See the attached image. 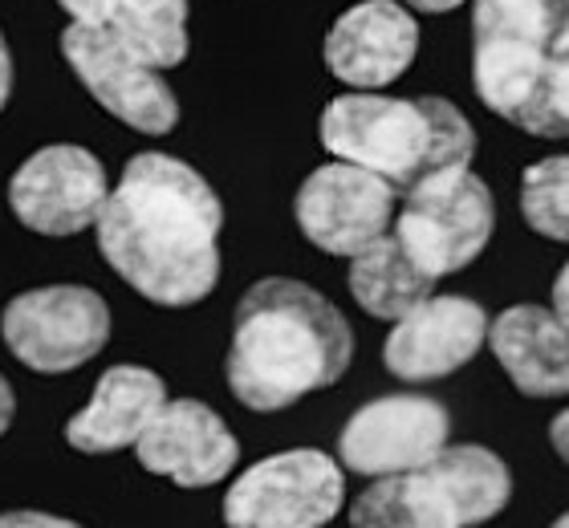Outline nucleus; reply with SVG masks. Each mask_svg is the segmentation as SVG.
Instances as JSON below:
<instances>
[{"label": "nucleus", "instance_id": "1", "mask_svg": "<svg viewBox=\"0 0 569 528\" xmlns=\"http://www.w3.org/2000/svg\"><path fill=\"white\" fill-rule=\"evenodd\" d=\"M94 228L110 269L154 306H200L220 281L224 203L196 167L171 155H134Z\"/></svg>", "mask_w": 569, "mask_h": 528}, {"label": "nucleus", "instance_id": "2", "mask_svg": "<svg viewBox=\"0 0 569 528\" xmlns=\"http://www.w3.org/2000/svg\"><path fill=\"white\" fill-rule=\"evenodd\" d=\"M355 358V333L333 301L289 277H264L240 297L228 346V390L273 415L333 387Z\"/></svg>", "mask_w": 569, "mask_h": 528}, {"label": "nucleus", "instance_id": "3", "mask_svg": "<svg viewBox=\"0 0 569 528\" xmlns=\"http://www.w3.org/2000/svg\"><path fill=\"white\" fill-rule=\"evenodd\" d=\"M321 147L333 159L367 167L395 191L460 167H472L476 130L448 98H391V94H342L321 110Z\"/></svg>", "mask_w": 569, "mask_h": 528}, {"label": "nucleus", "instance_id": "4", "mask_svg": "<svg viewBox=\"0 0 569 528\" xmlns=\"http://www.w3.org/2000/svg\"><path fill=\"white\" fill-rule=\"evenodd\" d=\"M512 496L505 459L488 447H443L419 468L379 476L350 508L358 528H472L500 517Z\"/></svg>", "mask_w": 569, "mask_h": 528}, {"label": "nucleus", "instance_id": "5", "mask_svg": "<svg viewBox=\"0 0 569 528\" xmlns=\"http://www.w3.org/2000/svg\"><path fill=\"white\" fill-rule=\"evenodd\" d=\"M497 203L492 191L472 167L448 171L403 191V211L395 216L391 232L416 257V265L431 277H451L468 269L492 240Z\"/></svg>", "mask_w": 569, "mask_h": 528}, {"label": "nucleus", "instance_id": "6", "mask_svg": "<svg viewBox=\"0 0 569 528\" xmlns=\"http://www.w3.org/2000/svg\"><path fill=\"white\" fill-rule=\"evenodd\" d=\"M0 338L37 375H70L107 350L110 306L86 285H46L17 293L0 313Z\"/></svg>", "mask_w": 569, "mask_h": 528}, {"label": "nucleus", "instance_id": "7", "mask_svg": "<svg viewBox=\"0 0 569 528\" xmlns=\"http://www.w3.org/2000/svg\"><path fill=\"white\" fill-rule=\"evenodd\" d=\"M346 505L342 464L326 451H281L252 464L224 496L232 528H318Z\"/></svg>", "mask_w": 569, "mask_h": 528}, {"label": "nucleus", "instance_id": "8", "mask_svg": "<svg viewBox=\"0 0 569 528\" xmlns=\"http://www.w3.org/2000/svg\"><path fill=\"white\" fill-rule=\"evenodd\" d=\"M61 58L107 114L139 135H171L179 102L163 73L127 49L102 21H73L61 33Z\"/></svg>", "mask_w": 569, "mask_h": 528}, {"label": "nucleus", "instance_id": "9", "mask_svg": "<svg viewBox=\"0 0 569 528\" xmlns=\"http://www.w3.org/2000/svg\"><path fill=\"white\" fill-rule=\"evenodd\" d=\"M107 196V167L78 142H49L9 179L12 216L37 236H78L94 228Z\"/></svg>", "mask_w": 569, "mask_h": 528}, {"label": "nucleus", "instance_id": "10", "mask_svg": "<svg viewBox=\"0 0 569 528\" xmlns=\"http://www.w3.org/2000/svg\"><path fill=\"white\" fill-rule=\"evenodd\" d=\"M395 203H399V191L382 176L333 159L309 171V179L297 188L293 216L313 248L330 257H355L358 248L391 232Z\"/></svg>", "mask_w": 569, "mask_h": 528}, {"label": "nucleus", "instance_id": "11", "mask_svg": "<svg viewBox=\"0 0 569 528\" xmlns=\"http://www.w3.org/2000/svg\"><path fill=\"white\" fill-rule=\"evenodd\" d=\"M451 419L443 402L427 395H387L358 407L338 435V459L355 476H395L419 468L448 447Z\"/></svg>", "mask_w": 569, "mask_h": 528}, {"label": "nucleus", "instance_id": "12", "mask_svg": "<svg viewBox=\"0 0 569 528\" xmlns=\"http://www.w3.org/2000/svg\"><path fill=\"white\" fill-rule=\"evenodd\" d=\"M488 341V313L468 297H423L387 333L382 366L399 382H439Z\"/></svg>", "mask_w": 569, "mask_h": 528}, {"label": "nucleus", "instance_id": "13", "mask_svg": "<svg viewBox=\"0 0 569 528\" xmlns=\"http://www.w3.org/2000/svg\"><path fill=\"white\" fill-rule=\"evenodd\" d=\"M134 456L151 476H163L176 488H212L232 476L240 444L208 402L167 399L139 435Z\"/></svg>", "mask_w": 569, "mask_h": 528}, {"label": "nucleus", "instance_id": "14", "mask_svg": "<svg viewBox=\"0 0 569 528\" xmlns=\"http://www.w3.org/2000/svg\"><path fill=\"white\" fill-rule=\"evenodd\" d=\"M419 53V24L399 0H362L326 33L321 58L338 82L382 90L399 82Z\"/></svg>", "mask_w": 569, "mask_h": 528}, {"label": "nucleus", "instance_id": "15", "mask_svg": "<svg viewBox=\"0 0 569 528\" xmlns=\"http://www.w3.org/2000/svg\"><path fill=\"white\" fill-rule=\"evenodd\" d=\"M167 402L163 378L147 366H110L94 395L66 422V444L82 456H114L139 444L147 422Z\"/></svg>", "mask_w": 569, "mask_h": 528}, {"label": "nucleus", "instance_id": "16", "mask_svg": "<svg viewBox=\"0 0 569 528\" xmlns=\"http://www.w3.org/2000/svg\"><path fill=\"white\" fill-rule=\"evenodd\" d=\"M488 346L521 395L533 399L569 395V326L553 309H505L488 326Z\"/></svg>", "mask_w": 569, "mask_h": 528}, {"label": "nucleus", "instance_id": "17", "mask_svg": "<svg viewBox=\"0 0 569 528\" xmlns=\"http://www.w3.org/2000/svg\"><path fill=\"white\" fill-rule=\"evenodd\" d=\"M569 37V0H476L472 46L553 61Z\"/></svg>", "mask_w": 569, "mask_h": 528}, {"label": "nucleus", "instance_id": "18", "mask_svg": "<svg viewBox=\"0 0 569 528\" xmlns=\"http://www.w3.org/2000/svg\"><path fill=\"white\" fill-rule=\"evenodd\" d=\"M431 285L436 277L419 269L395 232H382L379 240H370L350 257V293L379 321H399L407 309L431 297Z\"/></svg>", "mask_w": 569, "mask_h": 528}, {"label": "nucleus", "instance_id": "19", "mask_svg": "<svg viewBox=\"0 0 569 528\" xmlns=\"http://www.w3.org/2000/svg\"><path fill=\"white\" fill-rule=\"evenodd\" d=\"M102 24L154 70L188 58V0H107Z\"/></svg>", "mask_w": 569, "mask_h": 528}, {"label": "nucleus", "instance_id": "20", "mask_svg": "<svg viewBox=\"0 0 569 528\" xmlns=\"http://www.w3.org/2000/svg\"><path fill=\"white\" fill-rule=\"evenodd\" d=\"M521 216L546 240L569 245V155L541 159L521 176Z\"/></svg>", "mask_w": 569, "mask_h": 528}, {"label": "nucleus", "instance_id": "21", "mask_svg": "<svg viewBox=\"0 0 569 528\" xmlns=\"http://www.w3.org/2000/svg\"><path fill=\"white\" fill-rule=\"evenodd\" d=\"M549 102H553V114H558L561 130L569 139V37L558 46L553 61H549Z\"/></svg>", "mask_w": 569, "mask_h": 528}, {"label": "nucleus", "instance_id": "22", "mask_svg": "<svg viewBox=\"0 0 569 528\" xmlns=\"http://www.w3.org/2000/svg\"><path fill=\"white\" fill-rule=\"evenodd\" d=\"M0 528H73V520L58 517V512L17 508V512H0Z\"/></svg>", "mask_w": 569, "mask_h": 528}, {"label": "nucleus", "instance_id": "23", "mask_svg": "<svg viewBox=\"0 0 569 528\" xmlns=\"http://www.w3.org/2000/svg\"><path fill=\"white\" fill-rule=\"evenodd\" d=\"M12 98V53H9V41H4V29H0V110L9 106Z\"/></svg>", "mask_w": 569, "mask_h": 528}, {"label": "nucleus", "instance_id": "24", "mask_svg": "<svg viewBox=\"0 0 569 528\" xmlns=\"http://www.w3.org/2000/svg\"><path fill=\"white\" fill-rule=\"evenodd\" d=\"M58 4L70 12L73 21H102V4L107 0H58Z\"/></svg>", "mask_w": 569, "mask_h": 528}, {"label": "nucleus", "instance_id": "25", "mask_svg": "<svg viewBox=\"0 0 569 528\" xmlns=\"http://www.w3.org/2000/svg\"><path fill=\"white\" fill-rule=\"evenodd\" d=\"M12 419H17V395H12L9 378L0 375V439H4V431L12 427Z\"/></svg>", "mask_w": 569, "mask_h": 528}, {"label": "nucleus", "instance_id": "26", "mask_svg": "<svg viewBox=\"0 0 569 528\" xmlns=\"http://www.w3.org/2000/svg\"><path fill=\"white\" fill-rule=\"evenodd\" d=\"M553 313L569 326V260L561 265L558 281H553Z\"/></svg>", "mask_w": 569, "mask_h": 528}, {"label": "nucleus", "instance_id": "27", "mask_svg": "<svg viewBox=\"0 0 569 528\" xmlns=\"http://www.w3.org/2000/svg\"><path fill=\"white\" fill-rule=\"evenodd\" d=\"M549 444H553V451L569 464V411H561L558 419L549 422Z\"/></svg>", "mask_w": 569, "mask_h": 528}, {"label": "nucleus", "instance_id": "28", "mask_svg": "<svg viewBox=\"0 0 569 528\" xmlns=\"http://www.w3.org/2000/svg\"><path fill=\"white\" fill-rule=\"evenodd\" d=\"M403 4H411V9H419V12H451V9H460L463 0H403Z\"/></svg>", "mask_w": 569, "mask_h": 528}, {"label": "nucleus", "instance_id": "29", "mask_svg": "<svg viewBox=\"0 0 569 528\" xmlns=\"http://www.w3.org/2000/svg\"><path fill=\"white\" fill-rule=\"evenodd\" d=\"M558 525H561V528H569V517H561V520H558Z\"/></svg>", "mask_w": 569, "mask_h": 528}]
</instances>
